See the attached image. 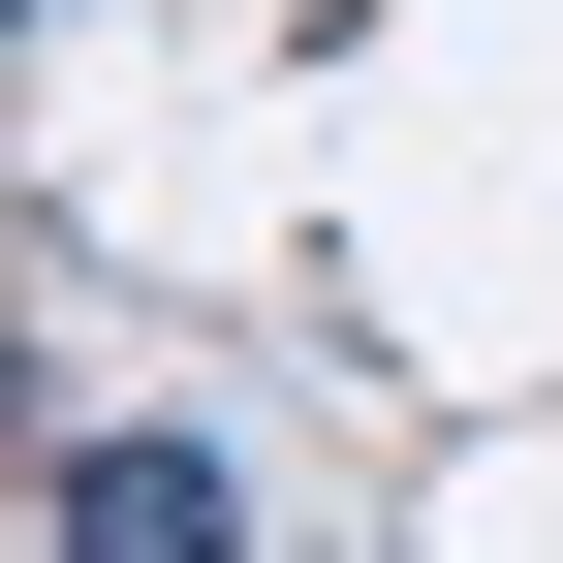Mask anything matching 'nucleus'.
I'll list each match as a JSON object with an SVG mask.
<instances>
[{
	"label": "nucleus",
	"mask_w": 563,
	"mask_h": 563,
	"mask_svg": "<svg viewBox=\"0 0 563 563\" xmlns=\"http://www.w3.org/2000/svg\"><path fill=\"white\" fill-rule=\"evenodd\" d=\"M32 563H251V470L188 439V407H125V439L32 470Z\"/></svg>",
	"instance_id": "obj_1"
}]
</instances>
